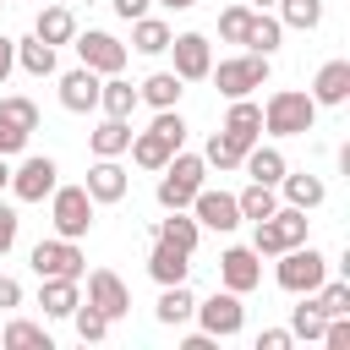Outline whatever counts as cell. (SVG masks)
Masks as SVG:
<instances>
[{"label": "cell", "mask_w": 350, "mask_h": 350, "mask_svg": "<svg viewBox=\"0 0 350 350\" xmlns=\"http://www.w3.org/2000/svg\"><path fill=\"white\" fill-rule=\"evenodd\" d=\"M312 126H317L312 93H301V88L268 93V104H262V131H268V137H306Z\"/></svg>", "instance_id": "obj_1"}, {"label": "cell", "mask_w": 350, "mask_h": 350, "mask_svg": "<svg viewBox=\"0 0 350 350\" xmlns=\"http://www.w3.org/2000/svg\"><path fill=\"white\" fill-rule=\"evenodd\" d=\"M197 186H208V164H202V153H170V164L159 170V208L170 213V208H191V197H197Z\"/></svg>", "instance_id": "obj_2"}, {"label": "cell", "mask_w": 350, "mask_h": 350, "mask_svg": "<svg viewBox=\"0 0 350 350\" xmlns=\"http://www.w3.org/2000/svg\"><path fill=\"white\" fill-rule=\"evenodd\" d=\"M273 279H279V290H290V295H312V290L328 279V257H323L312 241L284 246L279 262H273Z\"/></svg>", "instance_id": "obj_3"}, {"label": "cell", "mask_w": 350, "mask_h": 350, "mask_svg": "<svg viewBox=\"0 0 350 350\" xmlns=\"http://www.w3.org/2000/svg\"><path fill=\"white\" fill-rule=\"evenodd\" d=\"M306 230H312V219L301 213V208H273L268 219H257V230H252V252L257 257H279L284 246H301L306 241Z\"/></svg>", "instance_id": "obj_4"}, {"label": "cell", "mask_w": 350, "mask_h": 350, "mask_svg": "<svg viewBox=\"0 0 350 350\" xmlns=\"http://www.w3.org/2000/svg\"><path fill=\"white\" fill-rule=\"evenodd\" d=\"M93 197H88V186H55L49 191V224H55V235H66V241H82L88 230H93Z\"/></svg>", "instance_id": "obj_5"}, {"label": "cell", "mask_w": 350, "mask_h": 350, "mask_svg": "<svg viewBox=\"0 0 350 350\" xmlns=\"http://www.w3.org/2000/svg\"><path fill=\"white\" fill-rule=\"evenodd\" d=\"M208 77H213V88L224 93V98H246L252 88H262L268 82V55H230V60H219V66H208Z\"/></svg>", "instance_id": "obj_6"}, {"label": "cell", "mask_w": 350, "mask_h": 350, "mask_svg": "<svg viewBox=\"0 0 350 350\" xmlns=\"http://www.w3.org/2000/svg\"><path fill=\"white\" fill-rule=\"evenodd\" d=\"M27 262H33L38 279H82V273H88V252H82L77 241H66V235L38 241V246L27 252Z\"/></svg>", "instance_id": "obj_7"}, {"label": "cell", "mask_w": 350, "mask_h": 350, "mask_svg": "<svg viewBox=\"0 0 350 350\" xmlns=\"http://www.w3.org/2000/svg\"><path fill=\"white\" fill-rule=\"evenodd\" d=\"M191 317L202 323V334H213V339H235L241 328H246V306H241V295L235 290H213L208 301H197L191 306Z\"/></svg>", "instance_id": "obj_8"}, {"label": "cell", "mask_w": 350, "mask_h": 350, "mask_svg": "<svg viewBox=\"0 0 350 350\" xmlns=\"http://www.w3.org/2000/svg\"><path fill=\"white\" fill-rule=\"evenodd\" d=\"M55 186H60V164H55L49 153H27V159L11 170V197H16V202H44Z\"/></svg>", "instance_id": "obj_9"}, {"label": "cell", "mask_w": 350, "mask_h": 350, "mask_svg": "<svg viewBox=\"0 0 350 350\" xmlns=\"http://www.w3.org/2000/svg\"><path fill=\"white\" fill-rule=\"evenodd\" d=\"M77 44V60L88 66V71H98V77H115V71H126V44L115 38V33H98V27H88V33H77L71 38Z\"/></svg>", "instance_id": "obj_10"}, {"label": "cell", "mask_w": 350, "mask_h": 350, "mask_svg": "<svg viewBox=\"0 0 350 350\" xmlns=\"http://www.w3.org/2000/svg\"><path fill=\"white\" fill-rule=\"evenodd\" d=\"M82 279H88V301H93L109 323L131 312V290H126V279H120L115 268H93V273H82Z\"/></svg>", "instance_id": "obj_11"}, {"label": "cell", "mask_w": 350, "mask_h": 350, "mask_svg": "<svg viewBox=\"0 0 350 350\" xmlns=\"http://www.w3.org/2000/svg\"><path fill=\"white\" fill-rule=\"evenodd\" d=\"M170 55H175V77L180 82H202L208 66H213V44L202 33H175L170 38Z\"/></svg>", "instance_id": "obj_12"}, {"label": "cell", "mask_w": 350, "mask_h": 350, "mask_svg": "<svg viewBox=\"0 0 350 350\" xmlns=\"http://www.w3.org/2000/svg\"><path fill=\"white\" fill-rule=\"evenodd\" d=\"M191 219H197L202 230L230 235V230L241 224V208H235V197H230V191H208V186H197V197H191Z\"/></svg>", "instance_id": "obj_13"}, {"label": "cell", "mask_w": 350, "mask_h": 350, "mask_svg": "<svg viewBox=\"0 0 350 350\" xmlns=\"http://www.w3.org/2000/svg\"><path fill=\"white\" fill-rule=\"evenodd\" d=\"M219 284L235 290V295L257 290V284H262V257H257L252 246H230V252L219 257Z\"/></svg>", "instance_id": "obj_14"}, {"label": "cell", "mask_w": 350, "mask_h": 350, "mask_svg": "<svg viewBox=\"0 0 350 350\" xmlns=\"http://www.w3.org/2000/svg\"><path fill=\"white\" fill-rule=\"evenodd\" d=\"M312 104L317 109H339L350 104V60H323L312 77Z\"/></svg>", "instance_id": "obj_15"}, {"label": "cell", "mask_w": 350, "mask_h": 350, "mask_svg": "<svg viewBox=\"0 0 350 350\" xmlns=\"http://www.w3.org/2000/svg\"><path fill=\"white\" fill-rule=\"evenodd\" d=\"M98 71H88V66H77V71H66L60 77V109H71V115H93L98 109Z\"/></svg>", "instance_id": "obj_16"}, {"label": "cell", "mask_w": 350, "mask_h": 350, "mask_svg": "<svg viewBox=\"0 0 350 350\" xmlns=\"http://www.w3.org/2000/svg\"><path fill=\"white\" fill-rule=\"evenodd\" d=\"M88 197L93 202H120L126 191H131V175L120 170V159H93V170H88Z\"/></svg>", "instance_id": "obj_17"}, {"label": "cell", "mask_w": 350, "mask_h": 350, "mask_svg": "<svg viewBox=\"0 0 350 350\" xmlns=\"http://www.w3.org/2000/svg\"><path fill=\"white\" fill-rule=\"evenodd\" d=\"M33 33H38L44 44H55V49L71 44V38H77V16H71V5H66V0H44L38 16H33Z\"/></svg>", "instance_id": "obj_18"}, {"label": "cell", "mask_w": 350, "mask_h": 350, "mask_svg": "<svg viewBox=\"0 0 350 350\" xmlns=\"http://www.w3.org/2000/svg\"><path fill=\"white\" fill-rule=\"evenodd\" d=\"M148 273H153V284H186V273H191V252H180V246H170V241L153 235Z\"/></svg>", "instance_id": "obj_19"}, {"label": "cell", "mask_w": 350, "mask_h": 350, "mask_svg": "<svg viewBox=\"0 0 350 350\" xmlns=\"http://www.w3.org/2000/svg\"><path fill=\"white\" fill-rule=\"evenodd\" d=\"M273 191H279V197H284L290 208H301V213H312V208H323V197H328V186H323L317 175H306V170H301V175H295V170H284Z\"/></svg>", "instance_id": "obj_20"}, {"label": "cell", "mask_w": 350, "mask_h": 350, "mask_svg": "<svg viewBox=\"0 0 350 350\" xmlns=\"http://www.w3.org/2000/svg\"><path fill=\"white\" fill-rule=\"evenodd\" d=\"M88 148H93V159H120V153L131 148V120H120V115H104V120L93 126Z\"/></svg>", "instance_id": "obj_21"}, {"label": "cell", "mask_w": 350, "mask_h": 350, "mask_svg": "<svg viewBox=\"0 0 350 350\" xmlns=\"http://www.w3.org/2000/svg\"><path fill=\"white\" fill-rule=\"evenodd\" d=\"M82 301V279H38V306L44 317H71Z\"/></svg>", "instance_id": "obj_22"}, {"label": "cell", "mask_w": 350, "mask_h": 350, "mask_svg": "<svg viewBox=\"0 0 350 350\" xmlns=\"http://www.w3.org/2000/svg\"><path fill=\"white\" fill-rule=\"evenodd\" d=\"M219 131H230L235 142H257L262 137V104H252V98H230V115H224V126Z\"/></svg>", "instance_id": "obj_23"}, {"label": "cell", "mask_w": 350, "mask_h": 350, "mask_svg": "<svg viewBox=\"0 0 350 350\" xmlns=\"http://www.w3.org/2000/svg\"><path fill=\"white\" fill-rule=\"evenodd\" d=\"M148 235H159V241H170V246H180V252H197V241H202V224H197L186 208H170V219H159Z\"/></svg>", "instance_id": "obj_24"}, {"label": "cell", "mask_w": 350, "mask_h": 350, "mask_svg": "<svg viewBox=\"0 0 350 350\" xmlns=\"http://www.w3.org/2000/svg\"><path fill=\"white\" fill-rule=\"evenodd\" d=\"M126 153H131V164H137V170H153V175H159V170L170 164V153H175V148L148 126V131H131V148H126Z\"/></svg>", "instance_id": "obj_25"}, {"label": "cell", "mask_w": 350, "mask_h": 350, "mask_svg": "<svg viewBox=\"0 0 350 350\" xmlns=\"http://www.w3.org/2000/svg\"><path fill=\"white\" fill-rule=\"evenodd\" d=\"M170 38H175V27H170L164 16H137V22H131V49H137V55H164Z\"/></svg>", "instance_id": "obj_26"}, {"label": "cell", "mask_w": 350, "mask_h": 350, "mask_svg": "<svg viewBox=\"0 0 350 350\" xmlns=\"http://www.w3.org/2000/svg\"><path fill=\"white\" fill-rule=\"evenodd\" d=\"M180 93H186V82H180L175 71H153L148 82H137V98H142V104H153V109H175V104H180Z\"/></svg>", "instance_id": "obj_27"}, {"label": "cell", "mask_w": 350, "mask_h": 350, "mask_svg": "<svg viewBox=\"0 0 350 350\" xmlns=\"http://www.w3.org/2000/svg\"><path fill=\"white\" fill-rule=\"evenodd\" d=\"M137 104H142V98H137V88H131L120 71L98 82V109H104V115H120V120H131V109H137Z\"/></svg>", "instance_id": "obj_28"}, {"label": "cell", "mask_w": 350, "mask_h": 350, "mask_svg": "<svg viewBox=\"0 0 350 350\" xmlns=\"http://www.w3.org/2000/svg\"><path fill=\"white\" fill-rule=\"evenodd\" d=\"M241 170H246L252 180H262V186H279V175H284L290 164H284V153H279V148L252 142V148H246V159H241Z\"/></svg>", "instance_id": "obj_29"}, {"label": "cell", "mask_w": 350, "mask_h": 350, "mask_svg": "<svg viewBox=\"0 0 350 350\" xmlns=\"http://www.w3.org/2000/svg\"><path fill=\"white\" fill-rule=\"evenodd\" d=\"M16 66H22L27 77H55V44H44L38 33L16 38Z\"/></svg>", "instance_id": "obj_30"}, {"label": "cell", "mask_w": 350, "mask_h": 350, "mask_svg": "<svg viewBox=\"0 0 350 350\" xmlns=\"http://www.w3.org/2000/svg\"><path fill=\"white\" fill-rule=\"evenodd\" d=\"M164 295H159V306H153V317L164 323V328H180L186 317H191V306H197V295L186 290V284H159Z\"/></svg>", "instance_id": "obj_31"}, {"label": "cell", "mask_w": 350, "mask_h": 350, "mask_svg": "<svg viewBox=\"0 0 350 350\" xmlns=\"http://www.w3.org/2000/svg\"><path fill=\"white\" fill-rule=\"evenodd\" d=\"M279 38H284V27H279V16H268V11H252V22H246V49L252 55H273L279 49Z\"/></svg>", "instance_id": "obj_32"}, {"label": "cell", "mask_w": 350, "mask_h": 350, "mask_svg": "<svg viewBox=\"0 0 350 350\" xmlns=\"http://www.w3.org/2000/svg\"><path fill=\"white\" fill-rule=\"evenodd\" d=\"M241 159H246V142H235L230 131H213L208 148H202V164L208 170H241Z\"/></svg>", "instance_id": "obj_33"}, {"label": "cell", "mask_w": 350, "mask_h": 350, "mask_svg": "<svg viewBox=\"0 0 350 350\" xmlns=\"http://www.w3.org/2000/svg\"><path fill=\"white\" fill-rule=\"evenodd\" d=\"M0 345H11V350H55L49 334H44V323H27V317L5 323V328H0Z\"/></svg>", "instance_id": "obj_34"}, {"label": "cell", "mask_w": 350, "mask_h": 350, "mask_svg": "<svg viewBox=\"0 0 350 350\" xmlns=\"http://www.w3.org/2000/svg\"><path fill=\"white\" fill-rule=\"evenodd\" d=\"M279 5V27H295V33H312L323 22V0H273Z\"/></svg>", "instance_id": "obj_35"}, {"label": "cell", "mask_w": 350, "mask_h": 350, "mask_svg": "<svg viewBox=\"0 0 350 350\" xmlns=\"http://www.w3.org/2000/svg\"><path fill=\"white\" fill-rule=\"evenodd\" d=\"M235 208H241V219H252V224H257V219H268V213L279 208V191H273V186H262V180H252V186L235 197Z\"/></svg>", "instance_id": "obj_36"}, {"label": "cell", "mask_w": 350, "mask_h": 350, "mask_svg": "<svg viewBox=\"0 0 350 350\" xmlns=\"http://www.w3.org/2000/svg\"><path fill=\"white\" fill-rule=\"evenodd\" d=\"M71 323H77V339H82V345H98V339H109V317H104L93 301H77Z\"/></svg>", "instance_id": "obj_37"}, {"label": "cell", "mask_w": 350, "mask_h": 350, "mask_svg": "<svg viewBox=\"0 0 350 350\" xmlns=\"http://www.w3.org/2000/svg\"><path fill=\"white\" fill-rule=\"evenodd\" d=\"M312 306H317L323 317H339V312H350V284H345V279H323V284L312 290Z\"/></svg>", "instance_id": "obj_38"}, {"label": "cell", "mask_w": 350, "mask_h": 350, "mask_svg": "<svg viewBox=\"0 0 350 350\" xmlns=\"http://www.w3.org/2000/svg\"><path fill=\"white\" fill-rule=\"evenodd\" d=\"M323 323L328 317L312 306V295H301V306H290V334L295 339H323Z\"/></svg>", "instance_id": "obj_39"}, {"label": "cell", "mask_w": 350, "mask_h": 350, "mask_svg": "<svg viewBox=\"0 0 350 350\" xmlns=\"http://www.w3.org/2000/svg\"><path fill=\"white\" fill-rule=\"evenodd\" d=\"M0 115H5L11 126H22V131H38V104H33L27 93H5V98H0Z\"/></svg>", "instance_id": "obj_40"}, {"label": "cell", "mask_w": 350, "mask_h": 350, "mask_svg": "<svg viewBox=\"0 0 350 350\" xmlns=\"http://www.w3.org/2000/svg\"><path fill=\"white\" fill-rule=\"evenodd\" d=\"M246 22H252V5H224L219 11V38L224 44H241L246 38Z\"/></svg>", "instance_id": "obj_41"}, {"label": "cell", "mask_w": 350, "mask_h": 350, "mask_svg": "<svg viewBox=\"0 0 350 350\" xmlns=\"http://www.w3.org/2000/svg\"><path fill=\"white\" fill-rule=\"evenodd\" d=\"M153 131H159L170 148H180V142H186V120H180V109H159V115H153Z\"/></svg>", "instance_id": "obj_42"}, {"label": "cell", "mask_w": 350, "mask_h": 350, "mask_svg": "<svg viewBox=\"0 0 350 350\" xmlns=\"http://www.w3.org/2000/svg\"><path fill=\"white\" fill-rule=\"evenodd\" d=\"M27 137H33V131H22V126H11V120L0 115V159H11V153H22V148H27Z\"/></svg>", "instance_id": "obj_43"}, {"label": "cell", "mask_w": 350, "mask_h": 350, "mask_svg": "<svg viewBox=\"0 0 350 350\" xmlns=\"http://www.w3.org/2000/svg\"><path fill=\"white\" fill-rule=\"evenodd\" d=\"M16 230H22V219H16V208L11 202H0V257L16 246Z\"/></svg>", "instance_id": "obj_44"}, {"label": "cell", "mask_w": 350, "mask_h": 350, "mask_svg": "<svg viewBox=\"0 0 350 350\" xmlns=\"http://www.w3.org/2000/svg\"><path fill=\"white\" fill-rule=\"evenodd\" d=\"M290 345H295L290 328H262V334H257V350H290Z\"/></svg>", "instance_id": "obj_45"}, {"label": "cell", "mask_w": 350, "mask_h": 350, "mask_svg": "<svg viewBox=\"0 0 350 350\" xmlns=\"http://www.w3.org/2000/svg\"><path fill=\"white\" fill-rule=\"evenodd\" d=\"M16 71V38H5L0 33V88H5V77Z\"/></svg>", "instance_id": "obj_46"}, {"label": "cell", "mask_w": 350, "mask_h": 350, "mask_svg": "<svg viewBox=\"0 0 350 350\" xmlns=\"http://www.w3.org/2000/svg\"><path fill=\"white\" fill-rule=\"evenodd\" d=\"M109 5H115V16L137 22V16H148V5H153V0H109Z\"/></svg>", "instance_id": "obj_47"}, {"label": "cell", "mask_w": 350, "mask_h": 350, "mask_svg": "<svg viewBox=\"0 0 350 350\" xmlns=\"http://www.w3.org/2000/svg\"><path fill=\"white\" fill-rule=\"evenodd\" d=\"M0 306H22V284L11 273H0Z\"/></svg>", "instance_id": "obj_48"}, {"label": "cell", "mask_w": 350, "mask_h": 350, "mask_svg": "<svg viewBox=\"0 0 350 350\" xmlns=\"http://www.w3.org/2000/svg\"><path fill=\"white\" fill-rule=\"evenodd\" d=\"M213 345H219L213 334H186V345H180V350H213Z\"/></svg>", "instance_id": "obj_49"}, {"label": "cell", "mask_w": 350, "mask_h": 350, "mask_svg": "<svg viewBox=\"0 0 350 350\" xmlns=\"http://www.w3.org/2000/svg\"><path fill=\"white\" fill-rule=\"evenodd\" d=\"M159 5H164V11H191L197 0H159Z\"/></svg>", "instance_id": "obj_50"}, {"label": "cell", "mask_w": 350, "mask_h": 350, "mask_svg": "<svg viewBox=\"0 0 350 350\" xmlns=\"http://www.w3.org/2000/svg\"><path fill=\"white\" fill-rule=\"evenodd\" d=\"M268 5H273V0H252V11H268Z\"/></svg>", "instance_id": "obj_51"}, {"label": "cell", "mask_w": 350, "mask_h": 350, "mask_svg": "<svg viewBox=\"0 0 350 350\" xmlns=\"http://www.w3.org/2000/svg\"><path fill=\"white\" fill-rule=\"evenodd\" d=\"M0 5H5V0H0Z\"/></svg>", "instance_id": "obj_52"}]
</instances>
